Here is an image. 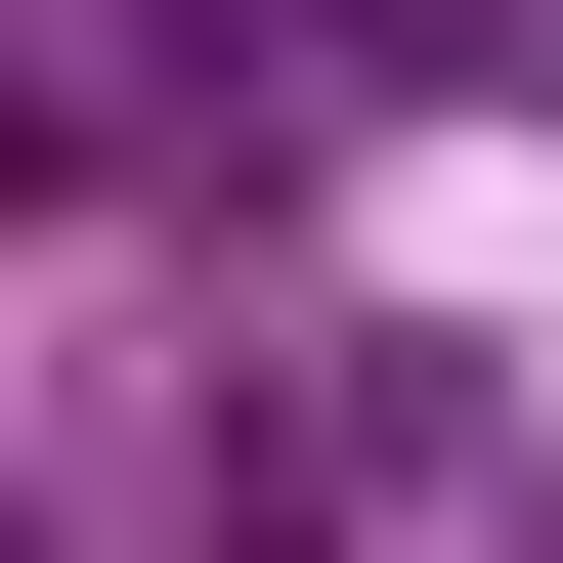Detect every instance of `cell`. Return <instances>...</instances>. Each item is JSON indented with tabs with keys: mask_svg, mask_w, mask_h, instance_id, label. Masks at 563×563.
I'll return each mask as SVG.
<instances>
[{
	"mask_svg": "<svg viewBox=\"0 0 563 563\" xmlns=\"http://www.w3.org/2000/svg\"><path fill=\"white\" fill-rule=\"evenodd\" d=\"M217 563H563V433L477 390V347H217Z\"/></svg>",
	"mask_w": 563,
	"mask_h": 563,
	"instance_id": "6da1fadb",
	"label": "cell"
}]
</instances>
